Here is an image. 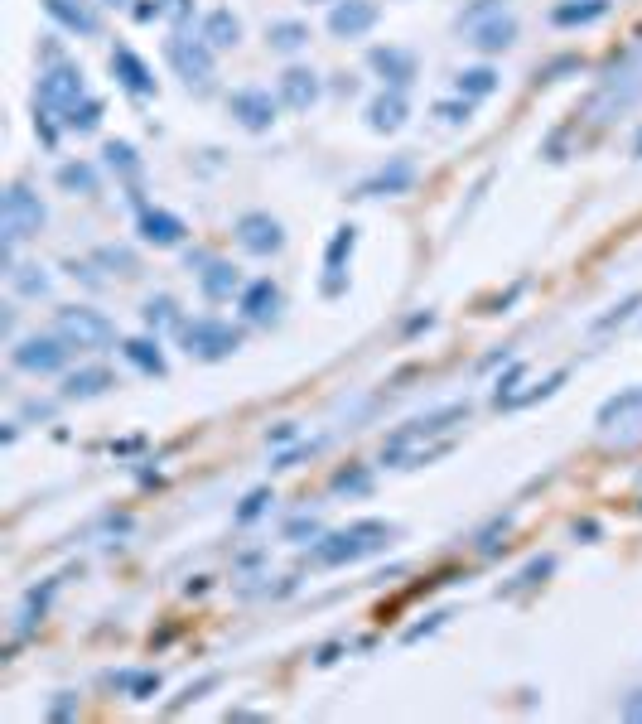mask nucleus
Listing matches in <instances>:
<instances>
[{"label":"nucleus","mask_w":642,"mask_h":724,"mask_svg":"<svg viewBox=\"0 0 642 724\" xmlns=\"http://www.w3.org/2000/svg\"><path fill=\"white\" fill-rule=\"evenodd\" d=\"M372 25H377V0H334V10H329L334 39H363Z\"/></svg>","instance_id":"2eb2a0df"},{"label":"nucleus","mask_w":642,"mask_h":724,"mask_svg":"<svg viewBox=\"0 0 642 724\" xmlns=\"http://www.w3.org/2000/svg\"><path fill=\"white\" fill-rule=\"evenodd\" d=\"M464 420H469V401H449V406H440V411H430V416L401 425V430L387 440L382 459H387V464H396V469H406V459H411V449H416L420 440L449 435V430H454V425H464Z\"/></svg>","instance_id":"f03ea898"},{"label":"nucleus","mask_w":642,"mask_h":724,"mask_svg":"<svg viewBox=\"0 0 642 724\" xmlns=\"http://www.w3.org/2000/svg\"><path fill=\"white\" fill-rule=\"evenodd\" d=\"M140 314H145V324H150V334H160V329H179V324H184V314H179V305H174L169 295H150V300H145V309H140Z\"/></svg>","instance_id":"473e14b6"},{"label":"nucleus","mask_w":642,"mask_h":724,"mask_svg":"<svg viewBox=\"0 0 642 724\" xmlns=\"http://www.w3.org/2000/svg\"><path fill=\"white\" fill-rule=\"evenodd\" d=\"M560 387H565V372H551L546 382H536L531 391H517V396L507 401V406H531V401H546V396H556Z\"/></svg>","instance_id":"58836bf2"},{"label":"nucleus","mask_w":642,"mask_h":724,"mask_svg":"<svg viewBox=\"0 0 642 724\" xmlns=\"http://www.w3.org/2000/svg\"><path fill=\"white\" fill-rule=\"evenodd\" d=\"M198 34H203L213 49H237V44H242V20H237L232 10H208Z\"/></svg>","instance_id":"393cba45"},{"label":"nucleus","mask_w":642,"mask_h":724,"mask_svg":"<svg viewBox=\"0 0 642 724\" xmlns=\"http://www.w3.org/2000/svg\"><path fill=\"white\" fill-rule=\"evenodd\" d=\"M49 715H54V720H68V715H73V696L63 691V696L54 700V710H49Z\"/></svg>","instance_id":"864d4df0"},{"label":"nucleus","mask_w":642,"mask_h":724,"mask_svg":"<svg viewBox=\"0 0 642 724\" xmlns=\"http://www.w3.org/2000/svg\"><path fill=\"white\" fill-rule=\"evenodd\" d=\"M34 97H39V107H44V112H54V116L73 112V107L87 97L83 68H78V63H63V58H58V63H49V68L39 73V92H34Z\"/></svg>","instance_id":"0eeeda50"},{"label":"nucleus","mask_w":642,"mask_h":724,"mask_svg":"<svg viewBox=\"0 0 642 724\" xmlns=\"http://www.w3.org/2000/svg\"><path fill=\"white\" fill-rule=\"evenodd\" d=\"M232 237H237V247L252 251V256H276L285 247V227L271 213H242L237 227H232Z\"/></svg>","instance_id":"9b49d317"},{"label":"nucleus","mask_w":642,"mask_h":724,"mask_svg":"<svg viewBox=\"0 0 642 724\" xmlns=\"http://www.w3.org/2000/svg\"><path fill=\"white\" fill-rule=\"evenodd\" d=\"M449 613H430V618H425V623H416V628H406V642H416V638H425V633H435V628H440V623H445Z\"/></svg>","instance_id":"3c124183"},{"label":"nucleus","mask_w":642,"mask_h":724,"mask_svg":"<svg viewBox=\"0 0 642 724\" xmlns=\"http://www.w3.org/2000/svg\"><path fill=\"white\" fill-rule=\"evenodd\" d=\"M121 353H126V362H131L136 372H145V377H165V353H160V338H126V343H121Z\"/></svg>","instance_id":"a878e982"},{"label":"nucleus","mask_w":642,"mask_h":724,"mask_svg":"<svg viewBox=\"0 0 642 724\" xmlns=\"http://www.w3.org/2000/svg\"><path fill=\"white\" fill-rule=\"evenodd\" d=\"M102 155H107V169H112V174H121L126 184H136V179H140V155H136V145H131V140H107V150H102Z\"/></svg>","instance_id":"2f4dec72"},{"label":"nucleus","mask_w":642,"mask_h":724,"mask_svg":"<svg viewBox=\"0 0 642 724\" xmlns=\"http://www.w3.org/2000/svg\"><path fill=\"white\" fill-rule=\"evenodd\" d=\"M44 203H39V194L29 189V184H10L5 189V203H0V223H5V271L15 266V247L25 242V237H34L39 227H44Z\"/></svg>","instance_id":"20e7f679"},{"label":"nucleus","mask_w":642,"mask_h":724,"mask_svg":"<svg viewBox=\"0 0 642 724\" xmlns=\"http://www.w3.org/2000/svg\"><path fill=\"white\" fill-rule=\"evenodd\" d=\"M353 247H358V227L353 223H343L329 237V251H324V295L334 300V295H343L348 290V261H353Z\"/></svg>","instance_id":"f8f14e48"},{"label":"nucleus","mask_w":642,"mask_h":724,"mask_svg":"<svg viewBox=\"0 0 642 724\" xmlns=\"http://www.w3.org/2000/svg\"><path fill=\"white\" fill-rule=\"evenodd\" d=\"M309 454H319V440H309V445L285 449V454H280V459L271 464V469H295V464H300V459H309Z\"/></svg>","instance_id":"49530a36"},{"label":"nucleus","mask_w":642,"mask_h":724,"mask_svg":"<svg viewBox=\"0 0 642 724\" xmlns=\"http://www.w3.org/2000/svg\"><path fill=\"white\" fill-rule=\"evenodd\" d=\"M194 15V0H155V20H174V25H184Z\"/></svg>","instance_id":"79ce46f5"},{"label":"nucleus","mask_w":642,"mask_h":724,"mask_svg":"<svg viewBox=\"0 0 642 724\" xmlns=\"http://www.w3.org/2000/svg\"><path fill=\"white\" fill-rule=\"evenodd\" d=\"M140 242H150V247H184V237H189V227L179 213H169V208H140Z\"/></svg>","instance_id":"a211bd4d"},{"label":"nucleus","mask_w":642,"mask_h":724,"mask_svg":"<svg viewBox=\"0 0 642 724\" xmlns=\"http://www.w3.org/2000/svg\"><path fill=\"white\" fill-rule=\"evenodd\" d=\"M609 15V0H565L551 10V20L556 25H594V20H604Z\"/></svg>","instance_id":"c756f323"},{"label":"nucleus","mask_w":642,"mask_h":724,"mask_svg":"<svg viewBox=\"0 0 642 724\" xmlns=\"http://www.w3.org/2000/svg\"><path fill=\"white\" fill-rule=\"evenodd\" d=\"M406 116H411V102H406V92H401V87H382V92L367 102V126H372L377 136L401 131V126H406Z\"/></svg>","instance_id":"6ab92c4d"},{"label":"nucleus","mask_w":642,"mask_h":724,"mask_svg":"<svg viewBox=\"0 0 642 724\" xmlns=\"http://www.w3.org/2000/svg\"><path fill=\"white\" fill-rule=\"evenodd\" d=\"M237 309H242L247 324H271V319L280 314V285L271 276L247 280V290L237 295Z\"/></svg>","instance_id":"aec40b11"},{"label":"nucleus","mask_w":642,"mask_h":724,"mask_svg":"<svg viewBox=\"0 0 642 724\" xmlns=\"http://www.w3.org/2000/svg\"><path fill=\"white\" fill-rule=\"evenodd\" d=\"M112 5H126V0H112Z\"/></svg>","instance_id":"4d7b16f0"},{"label":"nucleus","mask_w":642,"mask_h":724,"mask_svg":"<svg viewBox=\"0 0 642 724\" xmlns=\"http://www.w3.org/2000/svg\"><path fill=\"white\" fill-rule=\"evenodd\" d=\"M454 92H459V97H469V102H483V97H493V92H498V73H493L488 63L464 68V73L454 78Z\"/></svg>","instance_id":"c85d7f7f"},{"label":"nucleus","mask_w":642,"mask_h":724,"mask_svg":"<svg viewBox=\"0 0 642 724\" xmlns=\"http://www.w3.org/2000/svg\"><path fill=\"white\" fill-rule=\"evenodd\" d=\"M5 276H10V285H15L20 295H29V300H39V295H49V276H44L39 266H10Z\"/></svg>","instance_id":"f704fd0d"},{"label":"nucleus","mask_w":642,"mask_h":724,"mask_svg":"<svg viewBox=\"0 0 642 724\" xmlns=\"http://www.w3.org/2000/svg\"><path fill=\"white\" fill-rule=\"evenodd\" d=\"M58 189L63 194H83V198H92L97 189H102V179H97V169L87 165V160H68V165H58Z\"/></svg>","instance_id":"bb28decb"},{"label":"nucleus","mask_w":642,"mask_h":724,"mask_svg":"<svg viewBox=\"0 0 642 724\" xmlns=\"http://www.w3.org/2000/svg\"><path fill=\"white\" fill-rule=\"evenodd\" d=\"M112 387H116L112 367H78V372L63 377V401H92V396H102Z\"/></svg>","instance_id":"5701e85b"},{"label":"nucleus","mask_w":642,"mask_h":724,"mask_svg":"<svg viewBox=\"0 0 642 724\" xmlns=\"http://www.w3.org/2000/svg\"><path fill=\"white\" fill-rule=\"evenodd\" d=\"M580 68H585V63H580V58H575V54H565V58H556V63H546V68H541V78H536V83H556L560 73H580Z\"/></svg>","instance_id":"c03bdc74"},{"label":"nucleus","mask_w":642,"mask_h":724,"mask_svg":"<svg viewBox=\"0 0 642 724\" xmlns=\"http://www.w3.org/2000/svg\"><path fill=\"white\" fill-rule=\"evenodd\" d=\"M92 261H97V266H107L112 276H140V261L126 247H97V251H92Z\"/></svg>","instance_id":"c9c22d12"},{"label":"nucleus","mask_w":642,"mask_h":724,"mask_svg":"<svg viewBox=\"0 0 642 724\" xmlns=\"http://www.w3.org/2000/svg\"><path fill=\"white\" fill-rule=\"evenodd\" d=\"M107 681H112L116 691H126L131 700H150L160 691V671H112Z\"/></svg>","instance_id":"7c9ffc66"},{"label":"nucleus","mask_w":642,"mask_h":724,"mask_svg":"<svg viewBox=\"0 0 642 724\" xmlns=\"http://www.w3.org/2000/svg\"><path fill=\"white\" fill-rule=\"evenodd\" d=\"M271 502H276V498H271V488H252V493L242 498V507H237V522H242V527H247V522H256Z\"/></svg>","instance_id":"ea45409f"},{"label":"nucleus","mask_w":642,"mask_h":724,"mask_svg":"<svg viewBox=\"0 0 642 724\" xmlns=\"http://www.w3.org/2000/svg\"><path fill=\"white\" fill-rule=\"evenodd\" d=\"M54 334L68 348H112L116 343V324L92 305H63L54 314Z\"/></svg>","instance_id":"39448f33"},{"label":"nucleus","mask_w":642,"mask_h":724,"mask_svg":"<svg viewBox=\"0 0 642 724\" xmlns=\"http://www.w3.org/2000/svg\"><path fill=\"white\" fill-rule=\"evenodd\" d=\"M213 686H218V676H203V681H194V686H184V696L169 700V710H184L189 700H203V691H213Z\"/></svg>","instance_id":"a18cd8bd"},{"label":"nucleus","mask_w":642,"mask_h":724,"mask_svg":"<svg viewBox=\"0 0 642 724\" xmlns=\"http://www.w3.org/2000/svg\"><path fill=\"white\" fill-rule=\"evenodd\" d=\"M213 54H218V49H213L203 34H198V39H189L184 29H174V34L165 39L169 68H174V73H179V78H184L189 87H194V83L203 87L208 78H213Z\"/></svg>","instance_id":"6e6552de"},{"label":"nucleus","mask_w":642,"mask_h":724,"mask_svg":"<svg viewBox=\"0 0 642 724\" xmlns=\"http://www.w3.org/2000/svg\"><path fill=\"white\" fill-rule=\"evenodd\" d=\"M68 353H73V348H68L58 334H34V338H20V343L10 348V362H15L20 372L49 377V372H63Z\"/></svg>","instance_id":"1a4fd4ad"},{"label":"nucleus","mask_w":642,"mask_h":724,"mask_svg":"<svg viewBox=\"0 0 642 724\" xmlns=\"http://www.w3.org/2000/svg\"><path fill=\"white\" fill-rule=\"evenodd\" d=\"M599 435L609 440V445H638L642 440V387H628L609 396L604 406H599Z\"/></svg>","instance_id":"423d86ee"},{"label":"nucleus","mask_w":642,"mask_h":724,"mask_svg":"<svg viewBox=\"0 0 642 724\" xmlns=\"http://www.w3.org/2000/svg\"><path fill=\"white\" fill-rule=\"evenodd\" d=\"M319 92H324L319 73H314V68H300V63H290V68L280 73V83H276L280 107H290V112H309V107L319 102Z\"/></svg>","instance_id":"ddd939ff"},{"label":"nucleus","mask_w":642,"mask_h":724,"mask_svg":"<svg viewBox=\"0 0 642 724\" xmlns=\"http://www.w3.org/2000/svg\"><path fill=\"white\" fill-rule=\"evenodd\" d=\"M102 112H107V107H102L97 97H83V102H78L73 112H63V131H78V136H92V131L102 126Z\"/></svg>","instance_id":"72a5a7b5"},{"label":"nucleus","mask_w":642,"mask_h":724,"mask_svg":"<svg viewBox=\"0 0 642 724\" xmlns=\"http://www.w3.org/2000/svg\"><path fill=\"white\" fill-rule=\"evenodd\" d=\"M112 73L131 97H150V92H155V73H150L145 58L131 54V49H112Z\"/></svg>","instance_id":"4be33fe9"},{"label":"nucleus","mask_w":642,"mask_h":724,"mask_svg":"<svg viewBox=\"0 0 642 724\" xmlns=\"http://www.w3.org/2000/svg\"><path fill=\"white\" fill-rule=\"evenodd\" d=\"M179 348L198 362H223L232 358L237 348H242V329H232L223 319H213V314H198V319H184L179 329Z\"/></svg>","instance_id":"7ed1b4c3"},{"label":"nucleus","mask_w":642,"mask_h":724,"mask_svg":"<svg viewBox=\"0 0 642 724\" xmlns=\"http://www.w3.org/2000/svg\"><path fill=\"white\" fill-rule=\"evenodd\" d=\"M391 536H396V527L377 522V517H363V522H348L343 531H324V536L314 541L309 560H314V565H329V570H334V565H353V560L387 551Z\"/></svg>","instance_id":"f257e3e1"},{"label":"nucleus","mask_w":642,"mask_h":724,"mask_svg":"<svg viewBox=\"0 0 642 724\" xmlns=\"http://www.w3.org/2000/svg\"><path fill=\"white\" fill-rule=\"evenodd\" d=\"M416 184V165L406 155H396L391 165H382L377 174H367L363 184L353 189V198H387V194H406Z\"/></svg>","instance_id":"4468645a"},{"label":"nucleus","mask_w":642,"mask_h":724,"mask_svg":"<svg viewBox=\"0 0 642 724\" xmlns=\"http://www.w3.org/2000/svg\"><path fill=\"white\" fill-rule=\"evenodd\" d=\"M338 652H343V647H338V642H329V647H319V657H314V662H319V667H329Z\"/></svg>","instance_id":"5fc2aeb1"},{"label":"nucleus","mask_w":642,"mask_h":724,"mask_svg":"<svg viewBox=\"0 0 642 724\" xmlns=\"http://www.w3.org/2000/svg\"><path fill=\"white\" fill-rule=\"evenodd\" d=\"M44 10H49L68 34H97V29H102L97 10H92V0H44Z\"/></svg>","instance_id":"b1692460"},{"label":"nucleus","mask_w":642,"mask_h":724,"mask_svg":"<svg viewBox=\"0 0 642 724\" xmlns=\"http://www.w3.org/2000/svg\"><path fill=\"white\" fill-rule=\"evenodd\" d=\"M469 44H474L478 54H503V49L517 44V20H512L507 10H498V15H488V20L469 25Z\"/></svg>","instance_id":"412c9836"},{"label":"nucleus","mask_w":642,"mask_h":724,"mask_svg":"<svg viewBox=\"0 0 642 724\" xmlns=\"http://www.w3.org/2000/svg\"><path fill=\"white\" fill-rule=\"evenodd\" d=\"M551 570H556V560H551V556H536V560H531V565H527V570H522V575H517V580H512V585L503 589V594H507V599H512V594H522V589L541 585V580H546Z\"/></svg>","instance_id":"e433bc0d"},{"label":"nucleus","mask_w":642,"mask_h":724,"mask_svg":"<svg viewBox=\"0 0 642 724\" xmlns=\"http://www.w3.org/2000/svg\"><path fill=\"white\" fill-rule=\"evenodd\" d=\"M334 493H372V474H367L363 464H348V469H338L334 474Z\"/></svg>","instance_id":"4c0bfd02"},{"label":"nucleus","mask_w":642,"mask_h":724,"mask_svg":"<svg viewBox=\"0 0 642 724\" xmlns=\"http://www.w3.org/2000/svg\"><path fill=\"white\" fill-rule=\"evenodd\" d=\"M295 435H300V430H295L290 420H280L276 430H266V440H271V445H285V440H295Z\"/></svg>","instance_id":"603ef678"},{"label":"nucleus","mask_w":642,"mask_h":724,"mask_svg":"<svg viewBox=\"0 0 642 724\" xmlns=\"http://www.w3.org/2000/svg\"><path fill=\"white\" fill-rule=\"evenodd\" d=\"M522 372H527V367H522V362H517V367H512V372H507V377H498V391H493V401H498V406H507V401H512V387H517V382H522Z\"/></svg>","instance_id":"09e8293b"},{"label":"nucleus","mask_w":642,"mask_h":724,"mask_svg":"<svg viewBox=\"0 0 642 724\" xmlns=\"http://www.w3.org/2000/svg\"><path fill=\"white\" fill-rule=\"evenodd\" d=\"M633 309H642V290L638 295H628L623 305H614L604 319H594V329H614V324H623V319H633Z\"/></svg>","instance_id":"a19ab883"},{"label":"nucleus","mask_w":642,"mask_h":724,"mask_svg":"<svg viewBox=\"0 0 642 724\" xmlns=\"http://www.w3.org/2000/svg\"><path fill=\"white\" fill-rule=\"evenodd\" d=\"M618 715H623L628 724H642V691H628V696H623V710H618Z\"/></svg>","instance_id":"8fccbe9b"},{"label":"nucleus","mask_w":642,"mask_h":724,"mask_svg":"<svg viewBox=\"0 0 642 724\" xmlns=\"http://www.w3.org/2000/svg\"><path fill=\"white\" fill-rule=\"evenodd\" d=\"M367 63H372V73H377L382 83H387V87H401V92L416 83V68H420L416 54H411V49H396V44H382V49H372V54H367Z\"/></svg>","instance_id":"dca6fc26"},{"label":"nucleus","mask_w":642,"mask_h":724,"mask_svg":"<svg viewBox=\"0 0 642 724\" xmlns=\"http://www.w3.org/2000/svg\"><path fill=\"white\" fill-rule=\"evenodd\" d=\"M435 116H445L449 126H464V121L474 116V102H469V97H459V102H440V107H435Z\"/></svg>","instance_id":"37998d69"},{"label":"nucleus","mask_w":642,"mask_h":724,"mask_svg":"<svg viewBox=\"0 0 642 724\" xmlns=\"http://www.w3.org/2000/svg\"><path fill=\"white\" fill-rule=\"evenodd\" d=\"M198 290H203V300L223 305V300H237V295L247 290V280H242V271H237L232 261L213 256V261H208V266L198 271Z\"/></svg>","instance_id":"f3484780"},{"label":"nucleus","mask_w":642,"mask_h":724,"mask_svg":"<svg viewBox=\"0 0 642 724\" xmlns=\"http://www.w3.org/2000/svg\"><path fill=\"white\" fill-rule=\"evenodd\" d=\"M266 44H271L276 54H300L309 44V25L305 20H271V25H266Z\"/></svg>","instance_id":"cd10ccee"},{"label":"nucleus","mask_w":642,"mask_h":724,"mask_svg":"<svg viewBox=\"0 0 642 724\" xmlns=\"http://www.w3.org/2000/svg\"><path fill=\"white\" fill-rule=\"evenodd\" d=\"M227 112L242 131H271L276 126V112H280V97H271L266 87H237L227 97Z\"/></svg>","instance_id":"9d476101"},{"label":"nucleus","mask_w":642,"mask_h":724,"mask_svg":"<svg viewBox=\"0 0 642 724\" xmlns=\"http://www.w3.org/2000/svg\"><path fill=\"white\" fill-rule=\"evenodd\" d=\"M285 536H290V541H319V536H324V531H319V522H314V517H295V522H290V527H285Z\"/></svg>","instance_id":"de8ad7c7"},{"label":"nucleus","mask_w":642,"mask_h":724,"mask_svg":"<svg viewBox=\"0 0 642 724\" xmlns=\"http://www.w3.org/2000/svg\"><path fill=\"white\" fill-rule=\"evenodd\" d=\"M633 155H638V160H642V136H638V145H633Z\"/></svg>","instance_id":"6e6d98bb"}]
</instances>
